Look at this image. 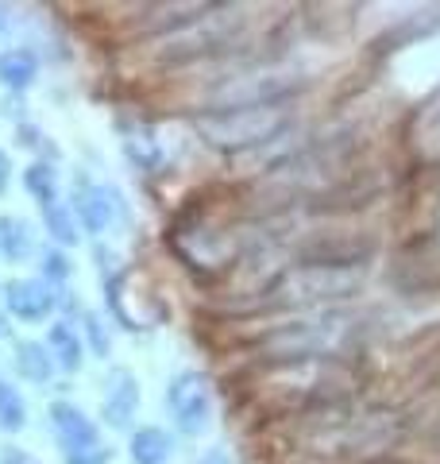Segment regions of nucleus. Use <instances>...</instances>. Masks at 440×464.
Segmentation results:
<instances>
[{
  "instance_id": "nucleus-1",
  "label": "nucleus",
  "mask_w": 440,
  "mask_h": 464,
  "mask_svg": "<svg viewBox=\"0 0 440 464\" xmlns=\"http://www.w3.org/2000/svg\"><path fill=\"white\" fill-rule=\"evenodd\" d=\"M167 414L182 438H201L213 426V387L205 372L182 368L167 383Z\"/></svg>"
},
{
  "instance_id": "nucleus-2",
  "label": "nucleus",
  "mask_w": 440,
  "mask_h": 464,
  "mask_svg": "<svg viewBox=\"0 0 440 464\" xmlns=\"http://www.w3.org/2000/svg\"><path fill=\"white\" fill-rule=\"evenodd\" d=\"M70 209H73V217H78V225H81L85 237H97V240L105 237V232H112L116 221H124V198H120V190H112V186H105V182L85 179V174L73 179Z\"/></svg>"
},
{
  "instance_id": "nucleus-3",
  "label": "nucleus",
  "mask_w": 440,
  "mask_h": 464,
  "mask_svg": "<svg viewBox=\"0 0 440 464\" xmlns=\"http://www.w3.org/2000/svg\"><path fill=\"white\" fill-rule=\"evenodd\" d=\"M47 426L54 433V445H58V453H62V460H73V457L90 453V449H97V445H105V438H100V426L81 411L78 402H66V399L51 402Z\"/></svg>"
},
{
  "instance_id": "nucleus-4",
  "label": "nucleus",
  "mask_w": 440,
  "mask_h": 464,
  "mask_svg": "<svg viewBox=\"0 0 440 464\" xmlns=\"http://www.w3.org/2000/svg\"><path fill=\"white\" fill-rule=\"evenodd\" d=\"M0 302H5L8 317L24 325H39L51 322V314L62 306V290H54L47 279H8L0 286Z\"/></svg>"
},
{
  "instance_id": "nucleus-5",
  "label": "nucleus",
  "mask_w": 440,
  "mask_h": 464,
  "mask_svg": "<svg viewBox=\"0 0 440 464\" xmlns=\"http://www.w3.org/2000/svg\"><path fill=\"white\" fill-rule=\"evenodd\" d=\"M139 380L136 372L124 364H112L105 380V395H100V422L109 430H131L139 418Z\"/></svg>"
},
{
  "instance_id": "nucleus-6",
  "label": "nucleus",
  "mask_w": 440,
  "mask_h": 464,
  "mask_svg": "<svg viewBox=\"0 0 440 464\" xmlns=\"http://www.w3.org/2000/svg\"><path fill=\"white\" fill-rule=\"evenodd\" d=\"M43 344L51 348L54 368H58V372H66V375L81 372L85 356H90V348H85L78 325L66 322V317H58V322H51V325H47V341H43Z\"/></svg>"
},
{
  "instance_id": "nucleus-7",
  "label": "nucleus",
  "mask_w": 440,
  "mask_h": 464,
  "mask_svg": "<svg viewBox=\"0 0 440 464\" xmlns=\"http://www.w3.org/2000/svg\"><path fill=\"white\" fill-rule=\"evenodd\" d=\"M12 368H16L20 380L32 383V387H47L51 375L58 372L51 348L43 344V341H32V337H24V341L12 344Z\"/></svg>"
},
{
  "instance_id": "nucleus-8",
  "label": "nucleus",
  "mask_w": 440,
  "mask_h": 464,
  "mask_svg": "<svg viewBox=\"0 0 440 464\" xmlns=\"http://www.w3.org/2000/svg\"><path fill=\"white\" fill-rule=\"evenodd\" d=\"M39 82V54L32 47L0 51V85L8 93H27Z\"/></svg>"
},
{
  "instance_id": "nucleus-9",
  "label": "nucleus",
  "mask_w": 440,
  "mask_h": 464,
  "mask_svg": "<svg viewBox=\"0 0 440 464\" xmlns=\"http://www.w3.org/2000/svg\"><path fill=\"white\" fill-rule=\"evenodd\" d=\"M128 457H131V464H167L174 457L170 430H163V426H139V430H131Z\"/></svg>"
},
{
  "instance_id": "nucleus-10",
  "label": "nucleus",
  "mask_w": 440,
  "mask_h": 464,
  "mask_svg": "<svg viewBox=\"0 0 440 464\" xmlns=\"http://www.w3.org/2000/svg\"><path fill=\"white\" fill-rule=\"evenodd\" d=\"M0 256L8 264H27L35 256V232L32 221H24L16 213H5L0 217Z\"/></svg>"
},
{
  "instance_id": "nucleus-11",
  "label": "nucleus",
  "mask_w": 440,
  "mask_h": 464,
  "mask_svg": "<svg viewBox=\"0 0 440 464\" xmlns=\"http://www.w3.org/2000/svg\"><path fill=\"white\" fill-rule=\"evenodd\" d=\"M24 190H27V198H32L39 209L62 198V179H58V167L51 163V159H35V163H27Z\"/></svg>"
},
{
  "instance_id": "nucleus-12",
  "label": "nucleus",
  "mask_w": 440,
  "mask_h": 464,
  "mask_svg": "<svg viewBox=\"0 0 440 464\" xmlns=\"http://www.w3.org/2000/svg\"><path fill=\"white\" fill-rule=\"evenodd\" d=\"M43 228H47V237L54 248H73V244L81 240V225H78V217H73L70 209V201H51V206H43Z\"/></svg>"
},
{
  "instance_id": "nucleus-13",
  "label": "nucleus",
  "mask_w": 440,
  "mask_h": 464,
  "mask_svg": "<svg viewBox=\"0 0 440 464\" xmlns=\"http://www.w3.org/2000/svg\"><path fill=\"white\" fill-rule=\"evenodd\" d=\"M78 314V333H81V341H85V348H90L93 356H100V360H109V353H112V329L105 325V317H100L97 310H73Z\"/></svg>"
},
{
  "instance_id": "nucleus-14",
  "label": "nucleus",
  "mask_w": 440,
  "mask_h": 464,
  "mask_svg": "<svg viewBox=\"0 0 440 464\" xmlns=\"http://www.w3.org/2000/svg\"><path fill=\"white\" fill-rule=\"evenodd\" d=\"M27 426V399L12 380H0V433H20Z\"/></svg>"
},
{
  "instance_id": "nucleus-15",
  "label": "nucleus",
  "mask_w": 440,
  "mask_h": 464,
  "mask_svg": "<svg viewBox=\"0 0 440 464\" xmlns=\"http://www.w3.org/2000/svg\"><path fill=\"white\" fill-rule=\"evenodd\" d=\"M39 279H47L54 290H62L66 295V283L73 279V264L66 248H54V244H47V248L39 252Z\"/></svg>"
},
{
  "instance_id": "nucleus-16",
  "label": "nucleus",
  "mask_w": 440,
  "mask_h": 464,
  "mask_svg": "<svg viewBox=\"0 0 440 464\" xmlns=\"http://www.w3.org/2000/svg\"><path fill=\"white\" fill-rule=\"evenodd\" d=\"M0 464H43L32 449H20V445H0Z\"/></svg>"
},
{
  "instance_id": "nucleus-17",
  "label": "nucleus",
  "mask_w": 440,
  "mask_h": 464,
  "mask_svg": "<svg viewBox=\"0 0 440 464\" xmlns=\"http://www.w3.org/2000/svg\"><path fill=\"white\" fill-rule=\"evenodd\" d=\"M8 186H12V159L5 148H0V198L8 194Z\"/></svg>"
},
{
  "instance_id": "nucleus-18",
  "label": "nucleus",
  "mask_w": 440,
  "mask_h": 464,
  "mask_svg": "<svg viewBox=\"0 0 440 464\" xmlns=\"http://www.w3.org/2000/svg\"><path fill=\"white\" fill-rule=\"evenodd\" d=\"M197 464H232V457L225 453V449H209V453H205Z\"/></svg>"
},
{
  "instance_id": "nucleus-19",
  "label": "nucleus",
  "mask_w": 440,
  "mask_h": 464,
  "mask_svg": "<svg viewBox=\"0 0 440 464\" xmlns=\"http://www.w3.org/2000/svg\"><path fill=\"white\" fill-rule=\"evenodd\" d=\"M5 329H8V325H5V314H0V337H5Z\"/></svg>"
}]
</instances>
